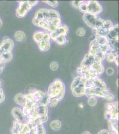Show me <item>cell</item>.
Listing matches in <instances>:
<instances>
[{
    "label": "cell",
    "instance_id": "cell-7",
    "mask_svg": "<svg viewBox=\"0 0 119 134\" xmlns=\"http://www.w3.org/2000/svg\"><path fill=\"white\" fill-rule=\"evenodd\" d=\"M69 31V28L66 25L61 26L50 34V38L57 44L63 46L67 42L66 36Z\"/></svg>",
    "mask_w": 119,
    "mask_h": 134
},
{
    "label": "cell",
    "instance_id": "cell-26",
    "mask_svg": "<svg viewBox=\"0 0 119 134\" xmlns=\"http://www.w3.org/2000/svg\"><path fill=\"white\" fill-rule=\"evenodd\" d=\"M32 128L30 126L27 124H23L21 127V130L20 131V134H27L30 132Z\"/></svg>",
    "mask_w": 119,
    "mask_h": 134
},
{
    "label": "cell",
    "instance_id": "cell-2",
    "mask_svg": "<svg viewBox=\"0 0 119 134\" xmlns=\"http://www.w3.org/2000/svg\"><path fill=\"white\" fill-rule=\"evenodd\" d=\"M108 92L105 83L99 77L89 78L87 80L85 95L88 98L93 96L104 98Z\"/></svg>",
    "mask_w": 119,
    "mask_h": 134
},
{
    "label": "cell",
    "instance_id": "cell-22",
    "mask_svg": "<svg viewBox=\"0 0 119 134\" xmlns=\"http://www.w3.org/2000/svg\"><path fill=\"white\" fill-rule=\"evenodd\" d=\"M61 126H62L61 122H60L59 120H57V119L52 121L49 124L50 128L55 131L60 130L61 127Z\"/></svg>",
    "mask_w": 119,
    "mask_h": 134
},
{
    "label": "cell",
    "instance_id": "cell-33",
    "mask_svg": "<svg viewBox=\"0 0 119 134\" xmlns=\"http://www.w3.org/2000/svg\"><path fill=\"white\" fill-rule=\"evenodd\" d=\"M58 67H59L58 64L56 61H53L50 64V68L53 71L57 70L58 69Z\"/></svg>",
    "mask_w": 119,
    "mask_h": 134
},
{
    "label": "cell",
    "instance_id": "cell-38",
    "mask_svg": "<svg viewBox=\"0 0 119 134\" xmlns=\"http://www.w3.org/2000/svg\"><path fill=\"white\" fill-rule=\"evenodd\" d=\"M27 134H36V131H35V127L32 128L30 132L29 133Z\"/></svg>",
    "mask_w": 119,
    "mask_h": 134
},
{
    "label": "cell",
    "instance_id": "cell-46",
    "mask_svg": "<svg viewBox=\"0 0 119 134\" xmlns=\"http://www.w3.org/2000/svg\"><path fill=\"white\" fill-rule=\"evenodd\" d=\"M116 85L117 86V87H118V80L116 81Z\"/></svg>",
    "mask_w": 119,
    "mask_h": 134
},
{
    "label": "cell",
    "instance_id": "cell-37",
    "mask_svg": "<svg viewBox=\"0 0 119 134\" xmlns=\"http://www.w3.org/2000/svg\"><path fill=\"white\" fill-rule=\"evenodd\" d=\"M38 2H39V1H29V3H30V5H32V7L36 5Z\"/></svg>",
    "mask_w": 119,
    "mask_h": 134
},
{
    "label": "cell",
    "instance_id": "cell-48",
    "mask_svg": "<svg viewBox=\"0 0 119 134\" xmlns=\"http://www.w3.org/2000/svg\"><path fill=\"white\" fill-rule=\"evenodd\" d=\"M1 83H1V81H0V85H1Z\"/></svg>",
    "mask_w": 119,
    "mask_h": 134
},
{
    "label": "cell",
    "instance_id": "cell-27",
    "mask_svg": "<svg viewBox=\"0 0 119 134\" xmlns=\"http://www.w3.org/2000/svg\"><path fill=\"white\" fill-rule=\"evenodd\" d=\"M117 56H118V55H115L113 53H111L106 55L105 59L108 62L111 63L114 62Z\"/></svg>",
    "mask_w": 119,
    "mask_h": 134
},
{
    "label": "cell",
    "instance_id": "cell-44",
    "mask_svg": "<svg viewBox=\"0 0 119 134\" xmlns=\"http://www.w3.org/2000/svg\"><path fill=\"white\" fill-rule=\"evenodd\" d=\"M2 25V21L1 18H0V28L1 27Z\"/></svg>",
    "mask_w": 119,
    "mask_h": 134
},
{
    "label": "cell",
    "instance_id": "cell-20",
    "mask_svg": "<svg viewBox=\"0 0 119 134\" xmlns=\"http://www.w3.org/2000/svg\"><path fill=\"white\" fill-rule=\"evenodd\" d=\"M109 128L111 132L118 134V120H109Z\"/></svg>",
    "mask_w": 119,
    "mask_h": 134
},
{
    "label": "cell",
    "instance_id": "cell-11",
    "mask_svg": "<svg viewBox=\"0 0 119 134\" xmlns=\"http://www.w3.org/2000/svg\"><path fill=\"white\" fill-rule=\"evenodd\" d=\"M110 46L114 50L118 52L119 40V25H115L110 29L106 36Z\"/></svg>",
    "mask_w": 119,
    "mask_h": 134
},
{
    "label": "cell",
    "instance_id": "cell-42",
    "mask_svg": "<svg viewBox=\"0 0 119 134\" xmlns=\"http://www.w3.org/2000/svg\"><path fill=\"white\" fill-rule=\"evenodd\" d=\"M82 134H91V133L89 131H86L84 132Z\"/></svg>",
    "mask_w": 119,
    "mask_h": 134
},
{
    "label": "cell",
    "instance_id": "cell-3",
    "mask_svg": "<svg viewBox=\"0 0 119 134\" xmlns=\"http://www.w3.org/2000/svg\"><path fill=\"white\" fill-rule=\"evenodd\" d=\"M65 92V84L61 80L56 79L49 86L47 94L50 98H56L60 101L63 99Z\"/></svg>",
    "mask_w": 119,
    "mask_h": 134
},
{
    "label": "cell",
    "instance_id": "cell-47",
    "mask_svg": "<svg viewBox=\"0 0 119 134\" xmlns=\"http://www.w3.org/2000/svg\"><path fill=\"white\" fill-rule=\"evenodd\" d=\"M109 134H114V133H113L110 132V133H109Z\"/></svg>",
    "mask_w": 119,
    "mask_h": 134
},
{
    "label": "cell",
    "instance_id": "cell-30",
    "mask_svg": "<svg viewBox=\"0 0 119 134\" xmlns=\"http://www.w3.org/2000/svg\"><path fill=\"white\" fill-rule=\"evenodd\" d=\"M115 98V97L114 95L109 91L106 93L105 95L103 98L105 99L109 102H112L114 100Z\"/></svg>",
    "mask_w": 119,
    "mask_h": 134
},
{
    "label": "cell",
    "instance_id": "cell-17",
    "mask_svg": "<svg viewBox=\"0 0 119 134\" xmlns=\"http://www.w3.org/2000/svg\"><path fill=\"white\" fill-rule=\"evenodd\" d=\"M95 62L97 61H96L94 57L87 53L85 55L80 65L86 68L89 70L90 66L92 65Z\"/></svg>",
    "mask_w": 119,
    "mask_h": 134
},
{
    "label": "cell",
    "instance_id": "cell-29",
    "mask_svg": "<svg viewBox=\"0 0 119 134\" xmlns=\"http://www.w3.org/2000/svg\"><path fill=\"white\" fill-rule=\"evenodd\" d=\"M59 102L60 101L56 98H49L48 105H49L50 107H54L58 104Z\"/></svg>",
    "mask_w": 119,
    "mask_h": 134
},
{
    "label": "cell",
    "instance_id": "cell-15",
    "mask_svg": "<svg viewBox=\"0 0 119 134\" xmlns=\"http://www.w3.org/2000/svg\"><path fill=\"white\" fill-rule=\"evenodd\" d=\"M113 26V23L111 20L104 21L102 26L96 31V35L107 36L110 29Z\"/></svg>",
    "mask_w": 119,
    "mask_h": 134
},
{
    "label": "cell",
    "instance_id": "cell-1",
    "mask_svg": "<svg viewBox=\"0 0 119 134\" xmlns=\"http://www.w3.org/2000/svg\"><path fill=\"white\" fill-rule=\"evenodd\" d=\"M33 24L51 33L61 26L59 13L54 9H40L36 11L33 20Z\"/></svg>",
    "mask_w": 119,
    "mask_h": 134
},
{
    "label": "cell",
    "instance_id": "cell-16",
    "mask_svg": "<svg viewBox=\"0 0 119 134\" xmlns=\"http://www.w3.org/2000/svg\"><path fill=\"white\" fill-rule=\"evenodd\" d=\"M11 114L14 119L21 124H24L26 121V116L23 114L22 110L19 107H14L11 111Z\"/></svg>",
    "mask_w": 119,
    "mask_h": 134
},
{
    "label": "cell",
    "instance_id": "cell-8",
    "mask_svg": "<svg viewBox=\"0 0 119 134\" xmlns=\"http://www.w3.org/2000/svg\"><path fill=\"white\" fill-rule=\"evenodd\" d=\"M26 96L27 100L36 103L38 105H47L48 103L49 98L47 93L41 90H32Z\"/></svg>",
    "mask_w": 119,
    "mask_h": 134
},
{
    "label": "cell",
    "instance_id": "cell-43",
    "mask_svg": "<svg viewBox=\"0 0 119 134\" xmlns=\"http://www.w3.org/2000/svg\"><path fill=\"white\" fill-rule=\"evenodd\" d=\"M4 93H3V91L2 89L0 88V95H1L3 94Z\"/></svg>",
    "mask_w": 119,
    "mask_h": 134
},
{
    "label": "cell",
    "instance_id": "cell-24",
    "mask_svg": "<svg viewBox=\"0 0 119 134\" xmlns=\"http://www.w3.org/2000/svg\"><path fill=\"white\" fill-rule=\"evenodd\" d=\"M14 38L17 41L22 42L25 40L26 35L22 31H17L15 33Z\"/></svg>",
    "mask_w": 119,
    "mask_h": 134
},
{
    "label": "cell",
    "instance_id": "cell-36",
    "mask_svg": "<svg viewBox=\"0 0 119 134\" xmlns=\"http://www.w3.org/2000/svg\"><path fill=\"white\" fill-rule=\"evenodd\" d=\"M109 133L107 130L103 129L99 131L97 134H109Z\"/></svg>",
    "mask_w": 119,
    "mask_h": 134
},
{
    "label": "cell",
    "instance_id": "cell-5",
    "mask_svg": "<svg viewBox=\"0 0 119 134\" xmlns=\"http://www.w3.org/2000/svg\"><path fill=\"white\" fill-rule=\"evenodd\" d=\"M79 9L84 14H89L95 16L98 15L103 10L101 5L96 1H83Z\"/></svg>",
    "mask_w": 119,
    "mask_h": 134
},
{
    "label": "cell",
    "instance_id": "cell-40",
    "mask_svg": "<svg viewBox=\"0 0 119 134\" xmlns=\"http://www.w3.org/2000/svg\"><path fill=\"white\" fill-rule=\"evenodd\" d=\"M118 59H119V56H117L116 57V58L115 59L114 62L115 63V64H116V65L118 66H119V61H118Z\"/></svg>",
    "mask_w": 119,
    "mask_h": 134
},
{
    "label": "cell",
    "instance_id": "cell-9",
    "mask_svg": "<svg viewBox=\"0 0 119 134\" xmlns=\"http://www.w3.org/2000/svg\"><path fill=\"white\" fill-rule=\"evenodd\" d=\"M83 21L87 26L96 31L102 26L104 20L97 16L89 14H84Z\"/></svg>",
    "mask_w": 119,
    "mask_h": 134
},
{
    "label": "cell",
    "instance_id": "cell-34",
    "mask_svg": "<svg viewBox=\"0 0 119 134\" xmlns=\"http://www.w3.org/2000/svg\"><path fill=\"white\" fill-rule=\"evenodd\" d=\"M82 1H72V5L73 6L75 7V8H78L80 7V5H81L82 3L83 2Z\"/></svg>",
    "mask_w": 119,
    "mask_h": 134
},
{
    "label": "cell",
    "instance_id": "cell-14",
    "mask_svg": "<svg viewBox=\"0 0 119 134\" xmlns=\"http://www.w3.org/2000/svg\"><path fill=\"white\" fill-rule=\"evenodd\" d=\"M14 47V43L12 40L8 37H4L0 44V54L11 52Z\"/></svg>",
    "mask_w": 119,
    "mask_h": 134
},
{
    "label": "cell",
    "instance_id": "cell-25",
    "mask_svg": "<svg viewBox=\"0 0 119 134\" xmlns=\"http://www.w3.org/2000/svg\"><path fill=\"white\" fill-rule=\"evenodd\" d=\"M35 131L36 134H46V130L43 124L39 122L35 126Z\"/></svg>",
    "mask_w": 119,
    "mask_h": 134
},
{
    "label": "cell",
    "instance_id": "cell-4",
    "mask_svg": "<svg viewBox=\"0 0 119 134\" xmlns=\"http://www.w3.org/2000/svg\"><path fill=\"white\" fill-rule=\"evenodd\" d=\"M33 39L37 44L41 52H47L49 50L51 47V38L48 33L37 31L34 34Z\"/></svg>",
    "mask_w": 119,
    "mask_h": 134
},
{
    "label": "cell",
    "instance_id": "cell-6",
    "mask_svg": "<svg viewBox=\"0 0 119 134\" xmlns=\"http://www.w3.org/2000/svg\"><path fill=\"white\" fill-rule=\"evenodd\" d=\"M87 80L86 78L80 76L74 78L71 85V91L73 96L79 98L85 95Z\"/></svg>",
    "mask_w": 119,
    "mask_h": 134
},
{
    "label": "cell",
    "instance_id": "cell-18",
    "mask_svg": "<svg viewBox=\"0 0 119 134\" xmlns=\"http://www.w3.org/2000/svg\"><path fill=\"white\" fill-rule=\"evenodd\" d=\"M35 112L40 118L48 116V109L47 105H37L35 109Z\"/></svg>",
    "mask_w": 119,
    "mask_h": 134
},
{
    "label": "cell",
    "instance_id": "cell-12",
    "mask_svg": "<svg viewBox=\"0 0 119 134\" xmlns=\"http://www.w3.org/2000/svg\"><path fill=\"white\" fill-rule=\"evenodd\" d=\"M104 71V68L102 62H95L89 69V79L99 77Z\"/></svg>",
    "mask_w": 119,
    "mask_h": 134
},
{
    "label": "cell",
    "instance_id": "cell-39",
    "mask_svg": "<svg viewBox=\"0 0 119 134\" xmlns=\"http://www.w3.org/2000/svg\"><path fill=\"white\" fill-rule=\"evenodd\" d=\"M5 63H4L3 62H2V60L0 59V68L4 69L5 67Z\"/></svg>",
    "mask_w": 119,
    "mask_h": 134
},
{
    "label": "cell",
    "instance_id": "cell-23",
    "mask_svg": "<svg viewBox=\"0 0 119 134\" xmlns=\"http://www.w3.org/2000/svg\"><path fill=\"white\" fill-rule=\"evenodd\" d=\"M23 124H20L19 122L15 121L14 122L12 127V133L13 134H20Z\"/></svg>",
    "mask_w": 119,
    "mask_h": 134
},
{
    "label": "cell",
    "instance_id": "cell-45",
    "mask_svg": "<svg viewBox=\"0 0 119 134\" xmlns=\"http://www.w3.org/2000/svg\"><path fill=\"white\" fill-rule=\"evenodd\" d=\"M3 69L2 68H0V74H2V72H3Z\"/></svg>",
    "mask_w": 119,
    "mask_h": 134
},
{
    "label": "cell",
    "instance_id": "cell-13",
    "mask_svg": "<svg viewBox=\"0 0 119 134\" xmlns=\"http://www.w3.org/2000/svg\"><path fill=\"white\" fill-rule=\"evenodd\" d=\"M18 2L19 5L16 11V15L19 18H22L26 15L33 7L30 5L29 1H19Z\"/></svg>",
    "mask_w": 119,
    "mask_h": 134
},
{
    "label": "cell",
    "instance_id": "cell-35",
    "mask_svg": "<svg viewBox=\"0 0 119 134\" xmlns=\"http://www.w3.org/2000/svg\"><path fill=\"white\" fill-rule=\"evenodd\" d=\"M114 72V69L112 68H108L106 71V72L107 75L109 76L113 75Z\"/></svg>",
    "mask_w": 119,
    "mask_h": 134
},
{
    "label": "cell",
    "instance_id": "cell-41",
    "mask_svg": "<svg viewBox=\"0 0 119 134\" xmlns=\"http://www.w3.org/2000/svg\"><path fill=\"white\" fill-rule=\"evenodd\" d=\"M79 107L80 108H84V104L82 103L79 104Z\"/></svg>",
    "mask_w": 119,
    "mask_h": 134
},
{
    "label": "cell",
    "instance_id": "cell-28",
    "mask_svg": "<svg viewBox=\"0 0 119 134\" xmlns=\"http://www.w3.org/2000/svg\"><path fill=\"white\" fill-rule=\"evenodd\" d=\"M97 98L93 96L90 97L87 100L88 105L90 107H95V105H97Z\"/></svg>",
    "mask_w": 119,
    "mask_h": 134
},
{
    "label": "cell",
    "instance_id": "cell-32",
    "mask_svg": "<svg viewBox=\"0 0 119 134\" xmlns=\"http://www.w3.org/2000/svg\"><path fill=\"white\" fill-rule=\"evenodd\" d=\"M76 34L79 36H83L86 34V30L84 28L80 27L77 29L76 31Z\"/></svg>",
    "mask_w": 119,
    "mask_h": 134
},
{
    "label": "cell",
    "instance_id": "cell-19",
    "mask_svg": "<svg viewBox=\"0 0 119 134\" xmlns=\"http://www.w3.org/2000/svg\"><path fill=\"white\" fill-rule=\"evenodd\" d=\"M26 100H27V99H26V95L23 94L22 93L17 94L14 98L15 102L17 104L22 107H24L25 105Z\"/></svg>",
    "mask_w": 119,
    "mask_h": 134
},
{
    "label": "cell",
    "instance_id": "cell-31",
    "mask_svg": "<svg viewBox=\"0 0 119 134\" xmlns=\"http://www.w3.org/2000/svg\"><path fill=\"white\" fill-rule=\"evenodd\" d=\"M42 2L53 8H56L58 6V2L57 1H44Z\"/></svg>",
    "mask_w": 119,
    "mask_h": 134
},
{
    "label": "cell",
    "instance_id": "cell-21",
    "mask_svg": "<svg viewBox=\"0 0 119 134\" xmlns=\"http://www.w3.org/2000/svg\"><path fill=\"white\" fill-rule=\"evenodd\" d=\"M13 58L12 54L11 52L0 54V59L4 63H7L10 62Z\"/></svg>",
    "mask_w": 119,
    "mask_h": 134
},
{
    "label": "cell",
    "instance_id": "cell-10",
    "mask_svg": "<svg viewBox=\"0 0 119 134\" xmlns=\"http://www.w3.org/2000/svg\"><path fill=\"white\" fill-rule=\"evenodd\" d=\"M118 105L117 102H110L106 104L105 112L104 113V117L108 121L119 119Z\"/></svg>",
    "mask_w": 119,
    "mask_h": 134
}]
</instances>
